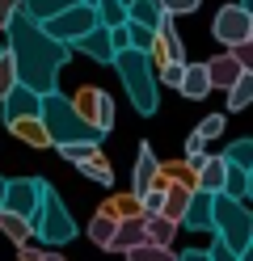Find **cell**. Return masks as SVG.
Listing matches in <instances>:
<instances>
[{
    "label": "cell",
    "instance_id": "6da1fadb",
    "mask_svg": "<svg viewBox=\"0 0 253 261\" xmlns=\"http://www.w3.org/2000/svg\"><path fill=\"white\" fill-rule=\"evenodd\" d=\"M9 59H13V76L17 85H26L34 93H55V80H59V68L72 59V46H63L55 38H47V30L38 21H30L21 9L9 17Z\"/></svg>",
    "mask_w": 253,
    "mask_h": 261
},
{
    "label": "cell",
    "instance_id": "f546056e",
    "mask_svg": "<svg viewBox=\"0 0 253 261\" xmlns=\"http://www.w3.org/2000/svg\"><path fill=\"white\" fill-rule=\"evenodd\" d=\"M224 126H228V118H224V114H207V118L194 126V135L207 143V139H215V135H224Z\"/></svg>",
    "mask_w": 253,
    "mask_h": 261
},
{
    "label": "cell",
    "instance_id": "e0dca14e",
    "mask_svg": "<svg viewBox=\"0 0 253 261\" xmlns=\"http://www.w3.org/2000/svg\"><path fill=\"white\" fill-rule=\"evenodd\" d=\"M135 244H144V219L131 215V219H118L114 223V240H110V253H127Z\"/></svg>",
    "mask_w": 253,
    "mask_h": 261
},
{
    "label": "cell",
    "instance_id": "ab89813d",
    "mask_svg": "<svg viewBox=\"0 0 253 261\" xmlns=\"http://www.w3.org/2000/svg\"><path fill=\"white\" fill-rule=\"evenodd\" d=\"M5 181H9V177H0V202H5Z\"/></svg>",
    "mask_w": 253,
    "mask_h": 261
},
{
    "label": "cell",
    "instance_id": "7bdbcfd3",
    "mask_svg": "<svg viewBox=\"0 0 253 261\" xmlns=\"http://www.w3.org/2000/svg\"><path fill=\"white\" fill-rule=\"evenodd\" d=\"M84 5H93V0H84Z\"/></svg>",
    "mask_w": 253,
    "mask_h": 261
},
{
    "label": "cell",
    "instance_id": "8992f818",
    "mask_svg": "<svg viewBox=\"0 0 253 261\" xmlns=\"http://www.w3.org/2000/svg\"><path fill=\"white\" fill-rule=\"evenodd\" d=\"M93 25H101V21H97V9L84 5V0H76L72 9H63V13H55V17L42 21L47 38H55V42H63V46H72L76 38H84Z\"/></svg>",
    "mask_w": 253,
    "mask_h": 261
},
{
    "label": "cell",
    "instance_id": "7a4b0ae2",
    "mask_svg": "<svg viewBox=\"0 0 253 261\" xmlns=\"http://www.w3.org/2000/svg\"><path fill=\"white\" fill-rule=\"evenodd\" d=\"M38 122H42L47 139L55 143V148H63V143H93V148H101V139H106L97 126H89V122L72 110V101H67L59 89L38 97Z\"/></svg>",
    "mask_w": 253,
    "mask_h": 261
},
{
    "label": "cell",
    "instance_id": "d4e9b609",
    "mask_svg": "<svg viewBox=\"0 0 253 261\" xmlns=\"http://www.w3.org/2000/svg\"><path fill=\"white\" fill-rule=\"evenodd\" d=\"M89 240L97 244V249L110 253V240H114V219L106 215V211H97V215L89 219Z\"/></svg>",
    "mask_w": 253,
    "mask_h": 261
},
{
    "label": "cell",
    "instance_id": "9a60e30c",
    "mask_svg": "<svg viewBox=\"0 0 253 261\" xmlns=\"http://www.w3.org/2000/svg\"><path fill=\"white\" fill-rule=\"evenodd\" d=\"M224 173H228V160H224V156H202V165L194 169V190H202V194H219V186H224Z\"/></svg>",
    "mask_w": 253,
    "mask_h": 261
},
{
    "label": "cell",
    "instance_id": "cb8c5ba5",
    "mask_svg": "<svg viewBox=\"0 0 253 261\" xmlns=\"http://www.w3.org/2000/svg\"><path fill=\"white\" fill-rule=\"evenodd\" d=\"M0 232H5L13 244H30V219H21V215H13V211H0Z\"/></svg>",
    "mask_w": 253,
    "mask_h": 261
},
{
    "label": "cell",
    "instance_id": "4dcf8cb0",
    "mask_svg": "<svg viewBox=\"0 0 253 261\" xmlns=\"http://www.w3.org/2000/svg\"><path fill=\"white\" fill-rule=\"evenodd\" d=\"M156 5H160L165 17H186V13H194L202 0H156Z\"/></svg>",
    "mask_w": 253,
    "mask_h": 261
},
{
    "label": "cell",
    "instance_id": "2e32d148",
    "mask_svg": "<svg viewBox=\"0 0 253 261\" xmlns=\"http://www.w3.org/2000/svg\"><path fill=\"white\" fill-rule=\"evenodd\" d=\"M177 93L190 97V101H202V97L211 93L207 68H202V63H186V68H181V80H177Z\"/></svg>",
    "mask_w": 253,
    "mask_h": 261
},
{
    "label": "cell",
    "instance_id": "4fadbf2b",
    "mask_svg": "<svg viewBox=\"0 0 253 261\" xmlns=\"http://www.w3.org/2000/svg\"><path fill=\"white\" fill-rule=\"evenodd\" d=\"M72 51H84V55L97 59V63H114V46H110V30L106 25H93L84 38H76Z\"/></svg>",
    "mask_w": 253,
    "mask_h": 261
},
{
    "label": "cell",
    "instance_id": "836d02e7",
    "mask_svg": "<svg viewBox=\"0 0 253 261\" xmlns=\"http://www.w3.org/2000/svg\"><path fill=\"white\" fill-rule=\"evenodd\" d=\"M207 261H241V253H232L224 240H215L211 249H207Z\"/></svg>",
    "mask_w": 253,
    "mask_h": 261
},
{
    "label": "cell",
    "instance_id": "e575fe53",
    "mask_svg": "<svg viewBox=\"0 0 253 261\" xmlns=\"http://www.w3.org/2000/svg\"><path fill=\"white\" fill-rule=\"evenodd\" d=\"M181 68H186V63H165L156 80H165V85H173V89H177V80H181Z\"/></svg>",
    "mask_w": 253,
    "mask_h": 261
},
{
    "label": "cell",
    "instance_id": "5bb4252c",
    "mask_svg": "<svg viewBox=\"0 0 253 261\" xmlns=\"http://www.w3.org/2000/svg\"><path fill=\"white\" fill-rule=\"evenodd\" d=\"M181 223L190 227V232H211V194L190 190V202H186V211H181Z\"/></svg>",
    "mask_w": 253,
    "mask_h": 261
},
{
    "label": "cell",
    "instance_id": "f1b7e54d",
    "mask_svg": "<svg viewBox=\"0 0 253 261\" xmlns=\"http://www.w3.org/2000/svg\"><path fill=\"white\" fill-rule=\"evenodd\" d=\"M249 101H253V72H245V76L228 89V110H232V114H236V110H245Z\"/></svg>",
    "mask_w": 253,
    "mask_h": 261
},
{
    "label": "cell",
    "instance_id": "ba28073f",
    "mask_svg": "<svg viewBox=\"0 0 253 261\" xmlns=\"http://www.w3.org/2000/svg\"><path fill=\"white\" fill-rule=\"evenodd\" d=\"M72 110H76L89 126H97L101 135H110V126H114V101H110V93H101V89H80V93L72 97Z\"/></svg>",
    "mask_w": 253,
    "mask_h": 261
},
{
    "label": "cell",
    "instance_id": "7c38bea8",
    "mask_svg": "<svg viewBox=\"0 0 253 261\" xmlns=\"http://www.w3.org/2000/svg\"><path fill=\"white\" fill-rule=\"evenodd\" d=\"M156 169H160V160L152 156V143H140V160H135V177H131V198H144V194L152 190Z\"/></svg>",
    "mask_w": 253,
    "mask_h": 261
},
{
    "label": "cell",
    "instance_id": "83f0119b",
    "mask_svg": "<svg viewBox=\"0 0 253 261\" xmlns=\"http://www.w3.org/2000/svg\"><path fill=\"white\" fill-rule=\"evenodd\" d=\"M177 253L173 249H165V244H135V249H127V261H173Z\"/></svg>",
    "mask_w": 253,
    "mask_h": 261
},
{
    "label": "cell",
    "instance_id": "f35d334b",
    "mask_svg": "<svg viewBox=\"0 0 253 261\" xmlns=\"http://www.w3.org/2000/svg\"><path fill=\"white\" fill-rule=\"evenodd\" d=\"M236 5H241V9H245V13H253V0H236Z\"/></svg>",
    "mask_w": 253,
    "mask_h": 261
},
{
    "label": "cell",
    "instance_id": "603a6c76",
    "mask_svg": "<svg viewBox=\"0 0 253 261\" xmlns=\"http://www.w3.org/2000/svg\"><path fill=\"white\" fill-rule=\"evenodd\" d=\"M76 169L89 177V181H97V186H110V181H114V173H110V165H106V156H101V152H89Z\"/></svg>",
    "mask_w": 253,
    "mask_h": 261
},
{
    "label": "cell",
    "instance_id": "4316f807",
    "mask_svg": "<svg viewBox=\"0 0 253 261\" xmlns=\"http://www.w3.org/2000/svg\"><path fill=\"white\" fill-rule=\"evenodd\" d=\"M228 160L232 169H249L253 173V139H236V143H228V152H219Z\"/></svg>",
    "mask_w": 253,
    "mask_h": 261
},
{
    "label": "cell",
    "instance_id": "ffe728a7",
    "mask_svg": "<svg viewBox=\"0 0 253 261\" xmlns=\"http://www.w3.org/2000/svg\"><path fill=\"white\" fill-rule=\"evenodd\" d=\"M127 21L156 30V25L165 21V13H160V5H156V0H131V5H127Z\"/></svg>",
    "mask_w": 253,
    "mask_h": 261
},
{
    "label": "cell",
    "instance_id": "1f68e13d",
    "mask_svg": "<svg viewBox=\"0 0 253 261\" xmlns=\"http://www.w3.org/2000/svg\"><path fill=\"white\" fill-rule=\"evenodd\" d=\"M89 152H97L93 143H63V148H59V156H63V160H72V165H80Z\"/></svg>",
    "mask_w": 253,
    "mask_h": 261
},
{
    "label": "cell",
    "instance_id": "30bf717a",
    "mask_svg": "<svg viewBox=\"0 0 253 261\" xmlns=\"http://www.w3.org/2000/svg\"><path fill=\"white\" fill-rule=\"evenodd\" d=\"M0 101H5V126L17 122V118H38V93L26 89V85H13Z\"/></svg>",
    "mask_w": 253,
    "mask_h": 261
},
{
    "label": "cell",
    "instance_id": "d6986e66",
    "mask_svg": "<svg viewBox=\"0 0 253 261\" xmlns=\"http://www.w3.org/2000/svg\"><path fill=\"white\" fill-rule=\"evenodd\" d=\"M144 219V240L148 244H173V232H177V223L173 219H165V215H140Z\"/></svg>",
    "mask_w": 253,
    "mask_h": 261
},
{
    "label": "cell",
    "instance_id": "8d00e7d4",
    "mask_svg": "<svg viewBox=\"0 0 253 261\" xmlns=\"http://www.w3.org/2000/svg\"><path fill=\"white\" fill-rule=\"evenodd\" d=\"M173 261H207V253H202V249H186V253H177Z\"/></svg>",
    "mask_w": 253,
    "mask_h": 261
},
{
    "label": "cell",
    "instance_id": "3957f363",
    "mask_svg": "<svg viewBox=\"0 0 253 261\" xmlns=\"http://www.w3.org/2000/svg\"><path fill=\"white\" fill-rule=\"evenodd\" d=\"M114 68L118 76H123V85H127V97H131V106L140 110V114H156L160 106V80H156V68H152V55L144 51H114Z\"/></svg>",
    "mask_w": 253,
    "mask_h": 261
},
{
    "label": "cell",
    "instance_id": "d590c367",
    "mask_svg": "<svg viewBox=\"0 0 253 261\" xmlns=\"http://www.w3.org/2000/svg\"><path fill=\"white\" fill-rule=\"evenodd\" d=\"M13 13H17V0H0V30L9 25V17H13Z\"/></svg>",
    "mask_w": 253,
    "mask_h": 261
},
{
    "label": "cell",
    "instance_id": "9c48e42d",
    "mask_svg": "<svg viewBox=\"0 0 253 261\" xmlns=\"http://www.w3.org/2000/svg\"><path fill=\"white\" fill-rule=\"evenodd\" d=\"M38 194H42V177H13V181H5V202H0V211H13V215H21V219H34Z\"/></svg>",
    "mask_w": 253,
    "mask_h": 261
},
{
    "label": "cell",
    "instance_id": "5b68a950",
    "mask_svg": "<svg viewBox=\"0 0 253 261\" xmlns=\"http://www.w3.org/2000/svg\"><path fill=\"white\" fill-rule=\"evenodd\" d=\"M30 232L38 236L47 249H59V244H67L76 236V223H72V215H67L63 198L47 181H42V194H38V211H34V219H30Z\"/></svg>",
    "mask_w": 253,
    "mask_h": 261
},
{
    "label": "cell",
    "instance_id": "d6a6232c",
    "mask_svg": "<svg viewBox=\"0 0 253 261\" xmlns=\"http://www.w3.org/2000/svg\"><path fill=\"white\" fill-rule=\"evenodd\" d=\"M13 85H17V76H13V59H9V51H5V55H0V97H5Z\"/></svg>",
    "mask_w": 253,
    "mask_h": 261
},
{
    "label": "cell",
    "instance_id": "74e56055",
    "mask_svg": "<svg viewBox=\"0 0 253 261\" xmlns=\"http://www.w3.org/2000/svg\"><path fill=\"white\" fill-rule=\"evenodd\" d=\"M38 261H67V257H63V253H51V249H47V253H42Z\"/></svg>",
    "mask_w": 253,
    "mask_h": 261
},
{
    "label": "cell",
    "instance_id": "8fae6325",
    "mask_svg": "<svg viewBox=\"0 0 253 261\" xmlns=\"http://www.w3.org/2000/svg\"><path fill=\"white\" fill-rule=\"evenodd\" d=\"M202 68H207V80H211V89H232L236 80L245 76V68L236 63V55H232V51H219L215 59H207V63H202Z\"/></svg>",
    "mask_w": 253,
    "mask_h": 261
},
{
    "label": "cell",
    "instance_id": "44dd1931",
    "mask_svg": "<svg viewBox=\"0 0 253 261\" xmlns=\"http://www.w3.org/2000/svg\"><path fill=\"white\" fill-rule=\"evenodd\" d=\"M9 130L17 139H26L30 148H51V139H47V130H42L38 118H17V122H9Z\"/></svg>",
    "mask_w": 253,
    "mask_h": 261
},
{
    "label": "cell",
    "instance_id": "60d3db41",
    "mask_svg": "<svg viewBox=\"0 0 253 261\" xmlns=\"http://www.w3.org/2000/svg\"><path fill=\"white\" fill-rule=\"evenodd\" d=\"M0 55H5V42H0Z\"/></svg>",
    "mask_w": 253,
    "mask_h": 261
},
{
    "label": "cell",
    "instance_id": "277c9868",
    "mask_svg": "<svg viewBox=\"0 0 253 261\" xmlns=\"http://www.w3.org/2000/svg\"><path fill=\"white\" fill-rule=\"evenodd\" d=\"M211 232L224 240L232 253H249V244H253V215H249V206L228 198V194H211Z\"/></svg>",
    "mask_w": 253,
    "mask_h": 261
},
{
    "label": "cell",
    "instance_id": "52a82bcc",
    "mask_svg": "<svg viewBox=\"0 0 253 261\" xmlns=\"http://www.w3.org/2000/svg\"><path fill=\"white\" fill-rule=\"evenodd\" d=\"M211 34L224 42V46H241L253 42V13H245L241 5H224L211 21Z\"/></svg>",
    "mask_w": 253,
    "mask_h": 261
},
{
    "label": "cell",
    "instance_id": "484cf974",
    "mask_svg": "<svg viewBox=\"0 0 253 261\" xmlns=\"http://www.w3.org/2000/svg\"><path fill=\"white\" fill-rule=\"evenodd\" d=\"M123 30H127V46H131V51H144V55H152L156 30H148V25H135V21H123Z\"/></svg>",
    "mask_w": 253,
    "mask_h": 261
},
{
    "label": "cell",
    "instance_id": "ac0fdd59",
    "mask_svg": "<svg viewBox=\"0 0 253 261\" xmlns=\"http://www.w3.org/2000/svg\"><path fill=\"white\" fill-rule=\"evenodd\" d=\"M76 0H17V9L26 13L30 21H47V17H55V13H63V9H72Z\"/></svg>",
    "mask_w": 253,
    "mask_h": 261
},
{
    "label": "cell",
    "instance_id": "b9f144b4",
    "mask_svg": "<svg viewBox=\"0 0 253 261\" xmlns=\"http://www.w3.org/2000/svg\"><path fill=\"white\" fill-rule=\"evenodd\" d=\"M127 5H131V0H123V9H127Z\"/></svg>",
    "mask_w": 253,
    "mask_h": 261
},
{
    "label": "cell",
    "instance_id": "7402d4cb",
    "mask_svg": "<svg viewBox=\"0 0 253 261\" xmlns=\"http://www.w3.org/2000/svg\"><path fill=\"white\" fill-rule=\"evenodd\" d=\"M249 181H253V173H249V169H232V165H228V173H224V186H219V194H228V198L245 202V198H249Z\"/></svg>",
    "mask_w": 253,
    "mask_h": 261
}]
</instances>
